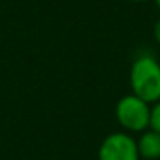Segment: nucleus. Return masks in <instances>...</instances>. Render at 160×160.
Instances as JSON below:
<instances>
[{"label": "nucleus", "instance_id": "1", "mask_svg": "<svg viewBox=\"0 0 160 160\" xmlns=\"http://www.w3.org/2000/svg\"><path fill=\"white\" fill-rule=\"evenodd\" d=\"M129 83L132 95L139 97L146 103L160 100V62L153 55L143 53L132 62L129 72Z\"/></svg>", "mask_w": 160, "mask_h": 160}, {"label": "nucleus", "instance_id": "2", "mask_svg": "<svg viewBox=\"0 0 160 160\" xmlns=\"http://www.w3.org/2000/svg\"><path fill=\"white\" fill-rule=\"evenodd\" d=\"M150 103L136 95H126L117 102L115 117L124 129L132 132L145 131L150 128Z\"/></svg>", "mask_w": 160, "mask_h": 160}, {"label": "nucleus", "instance_id": "3", "mask_svg": "<svg viewBox=\"0 0 160 160\" xmlns=\"http://www.w3.org/2000/svg\"><path fill=\"white\" fill-rule=\"evenodd\" d=\"M98 160H139L138 143L128 132H112L102 141Z\"/></svg>", "mask_w": 160, "mask_h": 160}, {"label": "nucleus", "instance_id": "4", "mask_svg": "<svg viewBox=\"0 0 160 160\" xmlns=\"http://www.w3.org/2000/svg\"><path fill=\"white\" fill-rule=\"evenodd\" d=\"M138 143V153L141 158L157 160L160 158V134L155 131H146L141 134Z\"/></svg>", "mask_w": 160, "mask_h": 160}, {"label": "nucleus", "instance_id": "5", "mask_svg": "<svg viewBox=\"0 0 160 160\" xmlns=\"http://www.w3.org/2000/svg\"><path fill=\"white\" fill-rule=\"evenodd\" d=\"M150 128H152V131L160 134V100L155 102V105L150 110Z\"/></svg>", "mask_w": 160, "mask_h": 160}, {"label": "nucleus", "instance_id": "6", "mask_svg": "<svg viewBox=\"0 0 160 160\" xmlns=\"http://www.w3.org/2000/svg\"><path fill=\"white\" fill-rule=\"evenodd\" d=\"M153 38H155V42L160 45V19L155 22V26H153Z\"/></svg>", "mask_w": 160, "mask_h": 160}, {"label": "nucleus", "instance_id": "7", "mask_svg": "<svg viewBox=\"0 0 160 160\" xmlns=\"http://www.w3.org/2000/svg\"><path fill=\"white\" fill-rule=\"evenodd\" d=\"M129 2H136V4H141V2H148V0H129Z\"/></svg>", "mask_w": 160, "mask_h": 160}, {"label": "nucleus", "instance_id": "8", "mask_svg": "<svg viewBox=\"0 0 160 160\" xmlns=\"http://www.w3.org/2000/svg\"><path fill=\"white\" fill-rule=\"evenodd\" d=\"M155 4H157V7H158V11H160V0H155Z\"/></svg>", "mask_w": 160, "mask_h": 160}]
</instances>
